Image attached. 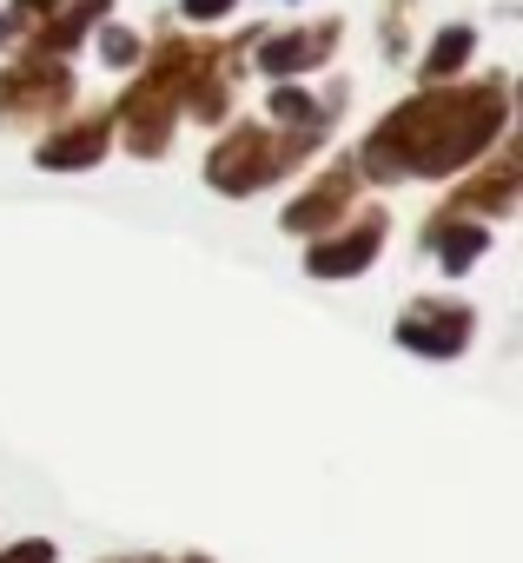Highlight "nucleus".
Returning a JSON list of instances; mask_svg holds the SVG:
<instances>
[{
  "mask_svg": "<svg viewBox=\"0 0 523 563\" xmlns=\"http://www.w3.org/2000/svg\"><path fill=\"white\" fill-rule=\"evenodd\" d=\"M510 107L503 87H444V93H418L404 100L371 140H365V173L371 179H431V173H457L470 166L497 133H503Z\"/></svg>",
  "mask_w": 523,
  "mask_h": 563,
  "instance_id": "nucleus-1",
  "label": "nucleus"
},
{
  "mask_svg": "<svg viewBox=\"0 0 523 563\" xmlns=\"http://www.w3.org/2000/svg\"><path fill=\"white\" fill-rule=\"evenodd\" d=\"M212 54V47H205ZM199 47H166L159 54V67L126 93V140H133V153H166V133H173V107H179V93H186V80H192V67L205 60Z\"/></svg>",
  "mask_w": 523,
  "mask_h": 563,
  "instance_id": "nucleus-2",
  "label": "nucleus"
},
{
  "mask_svg": "<svg viewBox=\"0 0 523 563\" xmlns=\"http://www.w3.org/2000/svg\"><path fill=\"white\" fill-rule=\"evenodd\" d=\"M305 146H312V126H299L292 140L266 133V126H238L225 146H212L205 179H212L219 192H258V186H272V179H279Z\"/></svg>",
  "mask_w": 523,
  "mask_h": 563,
  "instance_id": "nucleus-3",
  "label": "nucleus"
},
{
  "mask_svg": "<svg viewBox=\"0 0 523 563\" xmlns=\"http://www.w3.org/2000/svg\"><path fill=\"white\" fill-rule=\"evenodd\" d=\"M464 339H470V312L450 306V299H418L398 319V345H411L418 358H457Z\"/></svg>",
  "mask_w": 523,
  "mask_h": 563,
  "instance_id": "nucleus-4",
  "label": "nucleus"
},
{
  "mask_svg": "<svg viewBox=\"0 0 523 563\" xmlns=\"http://www.w3.org/2000/svg\"><path fill=\"white\" fill-rule=\"evenodd\" d=\"M67 93H74V80H67L60 67H47V54H41V60H27L21 74L0 80V120H34V113H54V107H67Z\"/></svg>",
  "mask_w": 523,
  "mask_h": 563,
  "instance_id": "nucleus-5",
  "label": "nucleus"
},
{
  "mask_svg": "<svg viewBox=\"0 0 523 563\" xmlns=\"http://www.w3.org/2000/svg\"><path fill=\"white\" fill-rule=\"evenodd\" d=\"M378 239H385V212H365L345 239L312 245V252H305V272H319V278H352V272H365V265L378 258Z\"/></svg>",
  "mask_w": 523,
  "mask_h": 563,
  "instance_id": "nucleus-6",
  "label": "nucleus"
},
{
  "mask_svg": "<svg viewBox=\"0 0 523 563\" xmlns=\"http://www.w3.org/2000/svg\"><path fill=\"white\" fill-rule=\"evenodd\" d=\"M332 41H338V21H325V27H305V34H279V41H266L258 47V67L266 74H305V67H319L325 54H332Z\"/></svg>",
  "mask_w": 523,
  "mask_h": 563,
  "instance_id": "nucleus-7",
  "label": "nucleus"
},
{
  "mask_svg": "<svg viewBox=\"0 0 523 563\" xmlns=\"http://www.w3.org/2000/svg\"><path fill=\"white\" fill-rule=\"evenodd\" d=\"M345 206H352V173H325L299 206H286V232H319V225H332Z\"/></svg>",
  "mask_w": 523,
  "mask_h": 563,
  "instance_id": "nucleus-8",
  "label": "nucleus"
},
{
  "mask_svg": "<svg viewBox=\"0 0 523 563\" xmlns=\"http://www.w3.org/2000/svg\"><path fill=\"white\" fill-rule=\"evenodd\" d=\"M107 133H113L107 120H80L74 133H54V140H47V146H41L34 159H41V166H54V173H74V166H93V159L107 153Z\"/></svg>",
  "mask_w": 523,
  "mask_h": 563,
  "instance_id": "nucleus-9",
  "label": "nucleus"
},
{
  "mask_svg": "<svg viewBox=\"0 0 523 563\" xmlns=\"http://www.w3.org/2000/svg\"><path fill=\"white\" fill-rule=\"evenodd\" d=\"M510 199H516V159H497L483 179H470V186L457 192V212H470V206H477V212H503Z\"/></svg>",
  "mask_w": 523,
  "mask_h": 563,
  "instance_id": "nucleus-10",
  "label": "nucleus"
},
{
  "mask_svg": "<svg viewBox=\"0 0 523 563\" xmlns=\"http://www.w3.org/2000/svg\"><path fill=\"white\" fill-rule=\"evenodd\" d=\"M431 245H437V258H444V272H470L477 258H483V225H437L431 232Z\"/></svg>",
  "mask_w": 523,
  "mask_h": 563,
  "instance_id": "nucleus-11",
  "label": "nucleus"
},
{
  "mask_svg": "<svg viewBox=\"0 0 523 563\" xmlns=\"http://www.w3.org/2000/svg\"><path fill=\"white\" fill-rule=\"evenodd\" d=\"M107 8H113V0H74V8H67L54 27H41V54H60V47H74V41H80V34H87V27H93Z\"/></svg>",
  "mask_w": 523,
  "mask_h": 563,
  "instance_id": "nucleus-12",
  "label": "nucleus"
},
{
  "mask_svg": "<svg viewBox=\"0 0 523 563\" xmlns=\"http://www.w3.org/2000/svg\"><path fill=\"white\" fill-rule=\"evenodd\" d=\"M470 47H477V34H470V27H444V34H437V47H431V60H424V74H431V80L457 74V67L470 60Z\"/></svg>",
  "mask_w": 523,
  "mask_h": 563,
  "instance_id": "nucleus-13",
  "label": "nucleus"
},
{
  "mask_svg": "<svg viewBox=\"0 0 523 563\" xmlns=\"http://www.w3.org/2000/svg\"><path fill=\"white\" fill-rule=\"evenodd\" d=\"M272 120H286V126H319V113H312V100H305L299 87H279V93H272Z\"/></svg>",
  "mask_w": 523,
  "mask_h": 563,
  "instance_id": "nucleus-14",
  "label": "nucleus"
},
{
  "mask_svg": "<svg viewBox=\"0 0 523 563\" xmlns=\"http://www.w3.org/2000/svg\"><path fill=\"white\" fill-rule=\"evenodd\" d=\"M107 60H113V67H126V60H140V41H133L126 27H113V34H107Z\"/></svg>",
  "mask_w": 523,
  "mask_h": 563,
  "instance_id": "nucleus-15",
  "label": "nucleus"
},
{
  "mask_svg": "<svg viewBox=\"0 0 523 563\" xmlns=\"http://www.w3.org/2000/svg\"><path fill=\"white\" fill-rule=\"evenodd\" d=\"M0 563H54V543H41V537H34V543H14Z\"/></svg>",
  "mask_w": 523,
  "mask_h": 563,
  "instance_id": "nucleus-16",
  "label": "nucleus"
},
{
  "mask_svg": "<svg viewBox=\"0 0 523 563\" xmlns=\"http://www.w3.org/2000/svg\"><path fill=\"white\" fill-rule=\"evenodd\" d=\"M232 0H186V21H225Z\"/></svg>",
  "mask_w": 523,
  "mask_h": 563,
  "instance_id": "nucleus-17",
  "label": "nucleus"
},
{
  "mask_svg": "<svg viewBox=\"0 0 523 563\" xmlns=\"http://www.w3.org/2000/svg\"><path fill=\"white\" fill-rule=\"evenodd\" d=\"M8 34H14V21H8V14H0V41H8Z\"/></svg>",
  "mask_w": 523,
  "mask_h": 563,
  "instance_id": "nucleus-18",
  "label": "nucleus"
},
{
  "mask_svg": "<svg viewBox=\"0 0 523 563\" xmlns=\"http://www.w3.org/2000/svg\"><path fill=\"white\" fill-rule=\"evenodd\" d=\"M186 563H205V556H186Z\"/></svg>",
  "mask_w": 523,
  "mask_h": 563,
  "instance_id": "nucleus-19",
  "label": "nucleus"
}]
</instances>
